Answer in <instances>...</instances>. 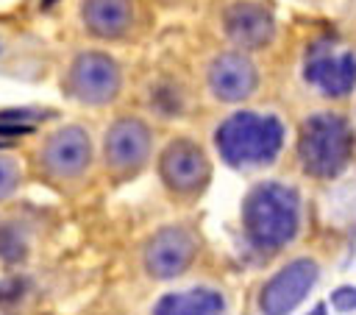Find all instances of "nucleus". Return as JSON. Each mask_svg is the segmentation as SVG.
Returning a JSON list of instances; mask_svg holds the SVG:
<instances>
[{
  "instance_id": "4",
  "label": "nucleus",
  "mask_w": 356,
  "mask_h": 315,
  "mask_svg": "<svg viewBox=\"0 0 356 315\" xmlns=\"http://www.w3.org/2000/svg\"><path fill=\"white\" fill-rule=\"evenodd\" d=\"M317 282V265L312 259H295L286 268H281L261 290V312L264 315H289L306 293Z\"/></svg>"
},
{
  "instance_id": "13",
  "label": "nucleus",
  "mask_w": 356,
  "mask_h": 315,
  "mask_svg": "<svg viewBox=\"0 0 356 315\" xmlns=\"http://www.w3.org/2000/svg\"><path fill=\"white\" fill-rule=\"evenodd\" d=\"M83 20L100 36H120L131 28V0H83Z\"/></svg>"
},
{
  "instance_id": "2",
  "label": "nucleus",
  "mask_w": 356,
  "mask_h": 315,
  "mask_svg": "<svg viewBox=\"0 0 356 315\" xmlns=\"http://www.w3.org/2000/svg\"><path fill=\"white\" fill-rule=\"evenodd\" d=\"M284 142V128L275 117L267 114H253V112H239L231 114L220 131H217V148L222 159L234 167H248V164H264L275 159Z\"/></svg>"
},
{
  "instance_id": "11",
  "label": "nucleus",
  "mask_w": 356,
  "mask_h": 315,
  "mask_svg": "<svg viewBox=\"0 0 356 315\" xmlns=\"http://www.w3.org/2000/svg\"><path fill=\"white\" fill-rule=\"evenodd\" d=\"M225 31L242 47H261L273 39L275 25L267 8L256 3H234L225 11Z\"/></svg>"
},
{
  "instance_id": "7",
  "label": "nucleus",
  "mask_w": 356,
  "mask_h": 315,
  "mask_svg": "<svg viewBox=\"0 0 356 315\" xmlns=\"http://www.w3.org/2000/svg\"><path fill=\"white\" fill-rule=\"evenodd\" d=\"M161 176L175 192H195L209 178V162L197 145L178 139L161 156Z\"/></svg>"
},
{
  "instance_id": "3",
  "label": "nucleus",
  "mask_w": 356,
  "mask_h": 315,
  "mask_svg": "<svg viewBox=\"0 0 356 315\" xmlns=\"http://www.w3.org/2000/svg\"><path fill=\"white\" fill-rule=\"evenodd\" d=\"M298 153L300 164L317 178H331L342 173L353 153V131L348 120L331 112L312 114L300 128Z\"/></svg>"
},
{
  "instance_id": "8",
  "label": "nucleus",
  "mask_w": 356,
  "mask_h": 315,
  "mask_svg": "<svg viewBox=\"0 0 356 315\" xmlns=\"http://www.w3.org/2000/svg\"><path fill=\"white\" fill-rule=\"evenodd\" d=\"M72 89L81 100L106 103L120 89V70L108 56L86 53L72 67Z\"/></svg>"
},
{
  "instance_id": "15",
  "label": "nucleus",
  "mask_w": 356,
  "mask_h": 315,
  "mask_svg": "<svg viewBox=\"0 0 356 315\" xmlns=\"http://www.w3.org/2000/svg\"><path fill=\"white\" fill-rule=\"evenodd\" d=\"M331 304H334L339 312H350V309H356V287H339V290H334Z\"/></svg>"
},
{
  "instance_id": "12",
  "label": "nucleus",
  "mask_w": 356,
  "mask_h": 315,
  "mask_svg": "<svg viewBox=\"0 0 356 315\" xmlns=\"http://www.w3.org/2000/svg\"><path fill=\"white\" fill-rule=\"evenodd\" d=\"M89 164V137L81 128H64L47 142V167L58 176H78Z\"/></svg>"
},
{
  "instance_id": "16",
  "label": "nucleus",
  "mask_w": 356,
  "mask_h": 315,
  "mask_svg": "<svg viewBox=\"0 0 356 315\" xmlns=\"http://www.w3.org/2000/svg\"><path fill=\"white\" fill-rule=\"evenodd\" d=\"M17 184V173H14V164L3 162L0 159V198H6Z\"/></svg>"
},
{
  "instance_id": "14",
  "label": "nucleus",
  "mask_w": 356,
  "mask_h": 315,
  "mask_svg": "<svg viewBox=\"0 0 356 315\" xmlns=\"http://www.w3.org/2000/svg\"><path fill=\"white\" fill-rule=\"evenodd\" d=\"M153 315H222V295L209 287L170 293L156 304Z\"/></svg>"
},
{
  "instance_id": "17",
  "label": "nucleus",
  "mask_w": 356,
  "mask_h": 315,
  "mask_svg": "<svg viewBox=\"0 0 356 315\" xmlns=\"http://www.w3.org/2000/svg\"><path fill=\"white\" fill-rule=\"evenodd\" d=\"M309 315H325V304H317V307H314Z\"/></svg>"
},
{
  "instance_id": "1",
  "label": "nucleus",
  "mask_w": 356,
  "mask_h": 315,
  "mask_svg": "<svg viewBox=\"0 0 356 315\" xmlns=\"http://www.w3.org/2000/svg\"><path fill=\"white\" fill-rule=\"evenodd\" d=\"M242 223H245L248 240L256 248L273 251V248L286 245L295 237L298 223H300V203H298L295 190L275 184V181L259 184L245 198Z\"/></svg>"
},
{
  "instance_id": "10",
  "label": "nucleus",
  "mask_w": 356,
  "mask_h": 315,
  "mask_svg": "<svg viewBox=\"0 0 356 315\" xmlns=\"http://www.w3.org/2000/svg\"><path fill=\"white\" fill-rule=\"evenodd\" d=\"M209 84L220 100H245L256 89V67L239 53H225L214 59Z\"/></svg>"
},
{
  "instance_id": "6",
  "label": "nucleus",
  "mask_w": 356,
  "mask_h": 315,
  "mask_svg": "<svg viewBox=\"0 0 356 315\" xmlns=\"http://www.w3.org/2000/svg\"><path fill=\"white\" fill-rule=\"evenodd\" d=\"M195 240L186 229H161L145 248V268L156 279H172L189 268Z\"/></svg>"
},
{
  "instance_id": "5",
  "label": "nucleus",
  "mask_w": 356,
  "mask_h": 315,
  "mask_svg": "<svg viewBox=\"0 0 356 315\" xmlns=\"http://www.w3.org/2000/svg\"><path fill=\"white\" fill-rule=\"evenodd\" d=\"M303 75L325 95H345L356 84V56L348 50H334L328 42H317L309 56Z\"/></svg>"
},
{
  "instance_id": "9",
  "label": "nucleus",
  "mask_w": 356,
  "mask_h": 315,
  "mask_svg": "<svg viewBox=\"0 0 356 315\" xmlns=\"http://www.w3.org/2000/svg\"><path fill=\"white\" fill-rule=\"evenodd\" d=\"M150 131L139 120H120L106 137V159L117 170H134L147 159Z\"/></svg>"
}]
</instances>
